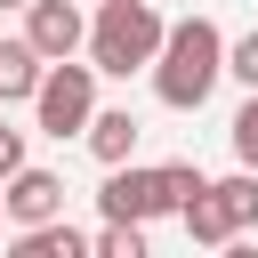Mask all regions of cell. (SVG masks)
Returning <instances> with one entry per match:
<instances>
[{
	"label": "cell",
	"mask_w": 258,
	"mask_h": 258,
	"mask_svg": "<svg viewBox=\"0 0 258 258\" xmlns=\"http://www.w3.org/2000/svg\"><path fill=\"white\" fill-rule=\"evenodd\" d=\"M218 81H226V32H218L210 16L169 24V32H161V56H153V97H161L169 113H202Z\"/></svg>",
	"instance_id": "cell-1"
},
{
	"label": "cell",
	"mask_w": 258,
	"mask_h": 258,
	"mask_svg": "<svg viewBox=\"0 0 258 258\" xmlns=\"http://www.w3.org/2000/svg\"><path fill=\"white\" fill-rule=\"evenodd\" d=\"M161 8L153 0H97V16H89V64L97 73H113V81H129V73H153V56H161Z\"/></svg>",
	"instance_id": "cell-2"
},
{
	"label": "cell",
	"mask_w": 258,
	"mask_h": 258,
	"mask_svg": "<svg viewBox=\"0 0 258 258\" xmlns=\"http://www.w3.org/2000/svg\"><path fill=\"white\" fill-rule=\"evenodd\" d=\"M89 113H97V64L56 56V64L40 73V89H32V121H40L48 137H81Z\"/></svg>",
	"instance_id": "cell-3"
},
{
	"label": "cell",
	"mask_w": 258,
	"mask_h": 258,
	"mask_svg": "<svg viewBox=\"0 0 258 258\" xmlns=\"http://www.w3.org/2000/svg\"><path fill=\"white\" fill-rule=\"evenodd\" d=\"M97 210L105 218H161L169 202H161V169H137V161H113L105 169V185H97Z\"/></svg>",
	"instance_id": "cell-4"
},
{
	"label": "cell",
	"mask_w": 258,
	"mask_h": 258,
	"mask_svg": "<svg viewBox=\"0 0 258 258\" xmlns=\"http://www.w3.org/2000/svg\"><path fill=\"white\" fill-rule=\"evenodd\" d=\"M24 40L56 64V56H81L89 48V16H81V0H32L24 8Z\"/></svg>",
	"instance_id": "cell-5"
},
{
	"label": "cell",
	"mask_w": 258,
	"mask_h": 258,
	"mask_svg": "<svg viewBox=\"0 0 258 258\" xmlns=\"http://www.w3.org/2000/svg\"><path fill=\"white\" fill-rule=\"evenodd\" d=\"M0 210H8V226H40V218H64V177L24 161L16 177H0Z\"/></svg>",
	"instance_id": "cell-6"
},
{
	"label": "cell",
	"mask_w": 258,
	"mask_h": 258,
	"mask_svg": "<svg viewBox=\"0 0 258 258\" xmlns=\"http://www.w3.org/2000/svg\"><path fill=\"white\" fill-rule=\"evenodd\" d=\"M137 137H145V121H137L129 105H97V113H89V129H81V145H89L105 169H113V161H129V153H137Z\"/></svg>",
	"instance_id": "cell-7"
},
{
	"label": "cell",
	"mask_w": 258,
	"mask_h": 258,
	"mask_svg": "<svg viewBox=\"0 0 258 258\" xmlns=\"http://www.w3.org/2000/svg\"><path fill=\"white\" fill-rule=\"evenodd\" d=\"M97 242L73 226V218H40V226H16V258H89Z\"/></svg>",
	"instance_id": "cell-8"
},
{
	"label": "cell",
	"mask_w": 258,
	"mask_h": 258,
	"mask_svg": "<svg viewBox=\"0 0 258 258\" xmlns=\"http://www.w3.org/2000/svg\"><path fill=\"white\" fill-rule=\"evenodd\" d=\"M40 73H48V56H40L32 40H0V105L32 97V89H40Z\"/></svg>",
	"instance_id": "cell-9"
},
{
	"label": "cell",
	"mask_w": 258,
	"mask_h": 258,
	"mask_svg": "<svg viewBox=\"0 0 258 258\" xmlns=\"http://www.w3.org/2000/svg\"><path fill=\"white\" fill-rule=\"evenodd\" d=\"M210 194H218V210H226V226H234V234H250V226H258V169H234V177H218Z\"/></svg>",
	"instance_id": "cell-10"
},
{
	"label": "cell",
	"mask_w": 258,
	"mask_h": 258,
	"mask_svg": "<svg viewBox=\"0 0 258 258\" xmlns=\"http://www.w3.org/2000/svg\"><path fill=\"white\" fill-rule=\"evenodd\" d=\"M177 218H185V242H234V226H226V210H218V194H210V185H202Z\"/></svg>",
	"instance_id": "cell-11"
},
{
	"label": "cell",
	"mask_w": 258,
	"mask_h": 258,
	"mask_svg": "<svg viewBox=\"0 0 258 258\" xmlns=\"http://www.w3.org/2000/svg\"><path fill=\"white\" fill-rule=\"evenodd\" d=\"M97 258H145V226L137 218H105V234H89Z\"/></svg>",
	"instance_id": "cell-12"
},
{
	"label": "cell",
	"mask_w": 258,
	"mask_h": 258,
	"mask_svg": "<svg viewBox=\"0 0 258 258\" xmlns=\"http://www.w3.org/2000/svg\"><path fill=\"white\" fill-rule=\"evenodd\" d=\"M226 137H234V161H242V169H258V89H250V97H242V113L226 121Z\"/></svg>",
	"instance_id": "cell-13"
},
{
	"label": "cell",
	"mask_w": 258,
	"mask_h": 258,
	"mask_svg": "<svg viewBox=\"0 0 258 258\" xmlns=\"http://www.w3.org/2000/svg\"><path fill=\"white\" fill-rule=\"evenodd\" d=\"M202 185H210V177H202L194 161H161V202H169V210H185Z\"/></svg>",
	"instance_id": "cell-14"
},
{
	"label": "cell",
	"mask_w": 258,
	"mask_h": 258,
	"mask_svg": "<svg viewBox=\"0 0 258 258\" xmlns=\"http://www.w3.org/2000/svg\"><path fill=\"white\" fill-rule=\"evenodd\" d=\"M226 73H234L242 89H258V32H242V40H226Z\"/></svg>",
	"instance_id": "cell-15"
},
{
	"label": "cell",
	"mask_w": 258,
	"mask_h": 258,
	"mask_svg": "<svg viewBox=\"0 0 258 258\" xmlns=\"http://www.w3.org/2000/svg\"><path fill=\"white\" fill-rule=\"evenodd\" d=\"M24 169V129H8V105H0V177Z\"/></svg>",
	"instance_id": "cell-16"
},
{
	"label": "cell",
	"mask_w": 258,
	"mask_h": 258,
	"mask_svg": "<svg viewBox=\"0 0 258 258\" xmlns=\"http://www.w3.org/2000/svg\"><path fill=\"white\" fill-rule=\"evenodd\" d=\"M0 8H32V0H0Z\"/></svg>",
	"instance_id": "cell-17"
},
{
	"label": "cell",
	"mask_w": 258,
	"mask_h": 258,
	"mask_svg": "<svg viewBox=\"0 0 258 258\" xmlns=\"http://www.w3.org/2000/svg\"><path fill=\"white\" fill-rule=\"evenodd\" d=\"M0 226H8V210H0Z\"/></svg>",
	"instance_id": "cell-18"
}]
</instances>
